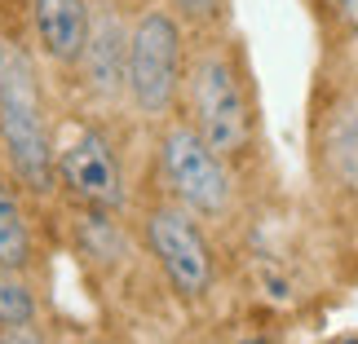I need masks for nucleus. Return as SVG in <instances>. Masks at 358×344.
<instances>
[{
    "label": "nucleus",
    "mask_w": 358,
    "mask_h": 344,
    "mask_svg": "<svg viewBox=\"0 0 358 344\" xmlns=\"http://www.w3.org/2000/svg\"><path fill=\"white\" fill-rule=\"evenodd\" d=\"M0 344H49V331L40 322H22V327H0Z\"/></svg>",
    "instance_id": "obj_13"
},
{
    "label": "nucleus",
    "mask_w": 358,
    "mask_h": 344,
    "mask_svg": "<svg viewBox=\"0 0 358 344\" xmlns=\"http://www.w3.org/2000/svg\"><path fill=\"white\" fill-rule=\"evenodd\" d=\"M310 150L319 181L358 199V71H341L319 89L310 115Z\"/></svg>",
    "instance_id": "obj_7"
},
{
    "label": "nucleus",
    "mask_w": 358,
    "mask_h": 344,
    "mask_svg": "<svg viewBox=\"0 0 358 344\" xmlns=\"http://www.w3.org/2000/svg\"><path fill=\"white\" fill-rule=\"evenodd\" d=\"M53 190L85 212H129V168L124 150L98 119H71L53 146Z\"/></svg>",
    "instance_id": "obj_5"
},
{
    "label": "nucleus",
    "mask_w": 358,
    "mask_h": 344,
    "mask_svg": "<svg viewBox=\"0 0 358 344\" xmlns=\"http://www.w3.org/2000/svg\"><path fill=\"white\" fill-rule=\"evenodd\" d=\"M239 344H270V340H266V336H243Z\"/></svg>",
    "instance_id": "obj_16"
},
{
    "label": "nucleus",
    "mask_w": 358,
    "mask_h": 344,
    "mask_svg": "<svg viewBox=\"0 0 358 344\" xmlns=\"http://www.w3.org/2000/svg\"><path fill=\"white\" fill-rule=\"evenodd\" d=\"M137 234H142L146 256L159 265L164 283L173 287L177 300L186 305H203L217 287V252L203 221L195 212H186L182 203H173L169 195L150 199L142 216H137Z\"/></svg>",
    "instance_id": "obj_6"
},
{
    "label": "nucleus",
    "mask_w": 358,
    "mask_h": 344,
    "mask_svg": "<svg viewBox=\"0 0 358 344\" xmlns=\"http://www.w3.org/2000/svg\"><path fill=\"white\" fill-rule=\"evenodd\" d=\"M129 31L133 18L124 13V0H93L89 45L80 53L71 80H80V93L98 111L129 106Z\"/></svg>",
    "instance_id": "obj_8"
},
{
    "label": "nucleus",
    "mask_w": 358,
    "mask_h": 344,
    "mask_svg": "<svg viewBox=\"0 0 358 344\" xmlns=\"http://www.w3.org/2000/svg\"><path fill=\"white\" fill-rule=\"evenodd\" d=\"M49 344H98V340H85V336H71V340H49Z\"/></svg>",
    "instance_id": "obj_15"
},
{
    "label": "nucleus",
    "mask_w": 358,
    "mask_h": 344,
    "mask_svg": "<svg viewBox=\"0 0 358 344\" xmlns=\"http://www.w3.org/2000/svg\"><path fill=\"white\" fill-rule=\"evenodd\" d=\"M53 119L45 62L18 36H0V168L36 199L53 195Z\"/></svg>",
    "instance_id": "obj_2"
},
{
    "label": "nucleus",
    "mask_w": 358,
    "mask_h": 344,
    "mask_svg": "<svg viewBox=\"0 0 358 344\" xmlns=\"http://www.w3.org/2000/svg\"><path fill=\"white\" fill-rule=\"evenodd\" d=\"M40 322V287L27 269H0V327Z\"/></svg>",
    "instance_id": "obj_11"
},
{
    "label": "nucleus",
    "mask_w": 358,
    "mask_h": 344,
    "mask_svg": "<svg viewBox=\"0 0 358 344\" xmlns=\"http://www.w3.org/2000/svg\"><path fill=\"white\" fill-rule=\"evenodd\" d=\"M327 9L336 13V22L358 40V0H327Z\"/></svg>",
    "instance_id": "obj_14"
},
{
    "label": "nucleus",
    "mask_w": 358,
    "mask_h": 344,
    "mask_svg": "<svg viewBox=\"0 0 358 344\" xmlns=\"http://www.w3.org/2000/svg\"><path fill=\"white\" fill-rule=\"evenodd\" d=\"M93 0H31V49L58 75H71L89 45Z\"/></svg>",
    "instance_id": "obj_9"
},
{
    "label": "nucleus",
    "mask_w": 358,
    "mask_h": 344,
    "mask_svg": "<svg viewBox=\"0 0 358 344\" xmlns=\"http://www.w3.org/2000/svg\"><path fill=\"white\" fill-rule=\"evenodd\" d=\"M182 115L235 168H243L252 159L257 137H261V111H257L252 71H248V58L235 36L226 31L190 36Z\"/></svg>",
    "instance_id": "obj_1"
},
{
    "label": "nucleus",
    "mask_w": 358,
    "mask_h": 344,
    "mask_svg": "<svg viewBox=\"0 0 358 344\" xmlns=\"http://www.w3.org/2000/svg\"><path fill=\"white\" fill-rule=\"evenodd\" d=\"M40 265V225H36V195L22 190L0 168V269H27Z\"/></svg>",
    "instance_id": "obj_10"
},
{
    "label": "nucleus",
    "mask_w": 358,
    "mask_h": 344,
    "mask_svg": "<svg viewBox=\"0 0 358 344\" xmlns=\"http://www.w3.org/2000/svg\"><path fill=\"white\" fill-rule=\"evenodd\" d=\"M177 22L186 27L190 36H213V31H226L230 22V0H164Z\"/></svg>",
    "instance_id": "obj_12"
},
{
    "label": "nucleus",
    "mask_w": 358,
    "mask_h": 344,
    "mask_svg": "<svg viewBox=\"0 0 358 344\" xmlns=\"http://www.w3.org/2000/svg\"><path fill=\"white\" fill-rule=\"evenodd\" d=\"M133 5H150V0H133Z\"/></svg>",
    "instance_id": "obj_17"
},
{
    "label": "nucleus",
    "mask_w": 358,
    "mask_h": 344,
    "mask_svg": "<svg viewBox=\"0 0 358 344\" xmlns=\"http://www.w3.org/2000/svg\"><path fill=\"white\" fill-rule=\"evenodd\" d=\"M155 172L164 195L199 221H226L239 203L235 163L217 155L186 115H173L155 128Z\"/></svg>",
    "instance_id": "obj_4"
},
{
    "label": "nucleus",
    "mask_w": 358,
    "mask_h": 344,
    "mask_svg": "<svg viewBox=\"0 0 358 344\" xmlns=\"http://www.w3.org/2000/svg\"><path fill=\"white\" fill-rule=\"evenodd\" d=\"M186 58L190 31L177 22V13L164 0L137 5L129 31V111L142 124L159 128L164 119L182 115Z\"/></svg>",
    "instance_id": "obj_3"
}]
</instances>
